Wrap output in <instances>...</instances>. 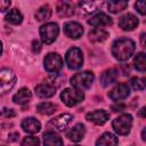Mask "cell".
<instances>
[{"mask_svg": "<svg viewBox=\"0 0 146 146\" xmlns=\"http://www.w3.org/2000/svg\"><path fill=\"white\" fill-rule=\"evenodd\" d=\"M112 23H113L112 18L107 14H105L103 11L97 13L90 19H88V24H90L91 26H95V27H98V26H107V25H111Z\"/></svg>", "mask_w": 146, "mask_h": 146, "instance_id": "cell-14", "label": "cell"}, {"mask_svg": "<svg viewBox=\"0 0 146 146\" xmlns=\"http://www.w3.org/2000/svg\"><path fill=\"white\" fill-rule=\"evenodd\" d=\"M43 145L44 146H63L62 138L54 131H47L43 133Z\"/></svg>", "mask_w": 146, "mask_h": 146, "instance_id": "cell-22", "label": "cell"}, {"mask_svg": "<svg viewBox=\"0 0 146 146\" xmlns=\"http://www.w3.org/2000/svg\"><path fill=\"white\" fill-rule=\"evenodd\" d=\"M128 7V1H108L107 2V8L111 13L116 14L119 11H122L123 9H125Z\"/></svg>", "mask_w": 146, "mask_h": 146, "instance_id": "cell-27", "label": "cell"}, {"mask_svg": "<svg viewBox=\"0 0 146 146\" xmlns=\"http://www.w3.org/2000/svg\"><path fill=\"white\" fill-rule=\"evenodd\" d=\"M32 50L34 52H39L41 50V46H40V42L38 40H33V42H32Z\"/></svg>", "mask_w": 146, "mask_h": 146, "instance_id": "cell-35", "label": "cell"}, {"mask_svg": "<svg viewBox=\"0 0 146 146\" xmlns=\"http://www.w3.org/2000/svg\"><path fill=\"white\" fill-rule=\"evenodd\" d=\"M43 66L49 73H58L63 67V59L56 52H49L43 59Z\"/></svg>", "mask_w": 146, "mask_h": 146, "instance_id": "cell-8", "label": "cell"}, {"mask_svg": "<svg viewBox=\"0 0 146 146\" xmlns=\"http://www.w3.org/2000/svg\"><path fill=\"white\" fill-rule=\"evenodd\" d=\"M60 99L66 106L73 107L84 99V94L82 90H79L76 88H66L62 91Z\"/></svg>", "mask_w": 146, "mask_h": 146, "instance_id": "cell-2", "label": "cell"}, {"mask_svg": "<svg viewBox=\"0 0 146 146\" xmlns=\"http://www.w3.org/2000/svg\"><path fill=\"white\" fill-rule=\"evenodd\" d=\"M112 127L117 135L125 136L130 132L132 127V116L130 114H122L115 117L112 122Z\"/></svg>", "mask_w": 146, "mask_h": 146, "instance_id": "cell-4", "label": "cell"}, {"mask_svg": "<svg viewBox=\"0 0 146 146\" xmlns=\"http://www.w3.org/2000/svg\"><path fill=\"white\" fill-rule=\"evenodd\" d=\"M39 33H40L41 41L46 44H50L57 39L59 29L56 23H46L40 27Z\"/></svg>", "mask_w": 146, "mask_h": 146, "instance_id": "cell-7", "label": "cell"}, {"mask_svg": "<svg viewBox=\"0 0 146 146\" xmlns=\"http://www.w3.org/2000/svg\"><path fill=\"white\" fill-rule=\"evenodd\" d=\"M11 2L8 0H0V11H6L10 7Z\"/></svg>", "mask_w": 146, "mask_h": 146, "instance_id": "cell-34", "label": "cell"}, {"mask_svg": "<svg viewBox=\"0 0 146 146\" xmlns=\"http://www.w3.org/2000/svg\"><path fill=\"white\" fill-rule=\"evenodd\" d=\"M135 49L136 44L131 39L119 38L112 44V55L117 60H127L133 55Z\"/></svg>", "mask_w": 146, "mask_h": 146, "instance_id": "cell-1", "label": "cell"}, {"mask_svg": "<svg viewBox=\"0 0 146 146\" xmlns=\"http://www.w3.org/2000/svg\"><path fill=\"white\" fill-rule=\"evenodd\" d=\"M16 83V74L10 68L0 70V96L10 91Z\"/></svg>", "mask_w": 146, "mask_h": 146, "instance_id": "cell-5", "label": "cell"}, {"mask_svg": "<svg viewBox=\"0 0 146 146\" xmlns=\"http://www.w3.org/2000/svg\"><path fill=\"white\" fill-rule=\"evenodd\" d=\"M89 40L91 42H103L108 38V32L104 29L97 27L89 32Z\"/></svg>", "mask_w": 146, "mask_h": 146, "instance_id": "cell-23", "label": "cell"}, {"mask_svg": "<svg viewBox=\"0 0 146 146\" xmlns=\"http://www.w3.org/2000/svg\"><path fill=\"white\" fill-rule=\"evenodd\" d=\"M35 95L40 98H50L56 94V88L50 83H40L34 88Z\"/></svg>", "mask_w": 146, "mask_h": 146, "instance_id": "cell-17", "label": "cell"}, {"mask_svg": "<svg viewBox=\"0 0 146 146\" xmlns=\"http://www.w3.org/2000/svg\"><path fill=\"white\" fill-rule=\"evenodd\" d=\"M32 98V94L30 91V89L27 88H21L14 96H13V102L15 104H19V105H24L26 103H29Z\"/></svg>", "mask_w": 146, "mask_h": 146, "instance_id": "cell-21", "label": "cell"}, {"mask_svg": "<svg viewBox=\"0 0 146 146\" xmlns=\"http://www.w3.org/2000/svg\"><path fill=\"white\" fill-rule=\"evenodd\" d=\"M57 110V105L50 102H42L36 105V111L42 115H50L55 113Z\"/></svg>", "mask_w": 146, "mask_h": 146, "instance_id": "cell-25", "label": "cell"}, {"mask_svg": "<svg viewBox=\"0 0 146 146\" xmlns=\"http://www.w3.org/2000/svg\"><path fill=\"white\" fill-rule=\"evenodd\" d=\"M72 146H80V145H72Z\"/></svg>", "mask_w": 146, "mask_h": 146, "instance_id": "cell-42", "label": "cell"}, {"mask_svg": "<svg viewBox=\"0 0 146 146\" xmlns=\"http://www.w3.org/2000/svg\"><path fill=\"white\" fill-rule=\"evenodd\" d=\"M138 18L133 15V14H125L123 16H121L119 18V26L123 30V31H132L137 27L138 25Z\"/></svg>", "mask_w": 146, "mask_h": 146, "instance_id": "cell-13", "label": "cell"}, {"mask_svg": "<svg viewBox=\"0 0 146 146\" xmlns=\"http://www.w3.org/2000/svg\"><path fill=\"white\" fill-rule=\"evenodd\" d=\"M130 146H132V145H130Z\"/></svg>", "mask_w": 146, "mask_h": 146, "instance_id": "cell-43", "label": "cell"}, {"mask_svg": "<svg viewBox=\"0 0 146 146\" xmlns=\"http://www.w3.org/2000/svg\"><path fill=\"white\" fill-rule=\"evenodd\" d=\"M79 6L87 14L88 13H92V11L96 10V3L95 2H91V1H82V2L79 3Z\"/></svg>", "mask_w": 146, "mask_h": 146, "instance_id": "cell-31", "label": "cell"}, {"mask_svg": "<svg viewBox=\"0 0 146 146\" xmlns=\"http://www.w3.org/2000/svg\"><path fill=\"white\" fill-rule=\"evenodd\" d=\"M16 115L15 111L13 108H8V107H3L2 110H0V116L3 117H14Z\"/></svg>", "mask_w": 146, "mask_h": 146, "instance_id": "cell-32", "label": "cell"}, {"mask_svg": "<svg viewBox=\"0 0 146 146\" xmlns=\"http://www.w3.org/2000/svg\"><path fill=\"white\" fill-rule=\"evenodd\" d=\"M51 16V8L49 5H43L41 6L36 13H35V19L39 21V22H43V21H47L49 19Z\"/></svg>", "mask_w": 146, "mask_h": 146, "instance_id": "cell-26", "label": "cell"}, {"mask_svg": "<svg viewBox=\"0 0 146 146\" xmlns=\"http://www.w3.org/2000/svg\"><path fill=\"white\" fill-rule=\"evenodd\" d=\"M64 33L71 39H79L83 34V27L78 22H66L64 24Z\"/></svg>", "mask_w": 146, "mask_h": 146, "instance_id": "cell-12", "label": "cell"}, {"mask_svg": "<svg viewBox=\"0 0 146 146\" xmlns=\"http://www.w3.org/2000/svg\"><path fill=\"white\" fill-rule=\"evenodd\" d=\"M133 66L139 72H145L146 70V58L144 52H138L133 59Z\"/></svg>", "mask_w": 146, "mask_h": 146, "instance_id": "cell-28", "label": "cell"}, {"mask_svg": "<svg viewBox=\"0 0 146 146\" xmlns=\"http://www.w3.org/2000/svg\"><path fill=\"white\" fill-rule=\"evenodd\" d=\"M94 79H95V75L92 72L84 71V72H79V73L74 74L70 81H71V84L73 88L83 90V89H88L91 87Z\"/></svg>", "mask_w": 146, "mask_h": 146, "instance_id": "cell-3", "label": "cell"}, {"mask_svg": "<svg viewBox=\"0 0 146 146\" xmlns=\"http://www.w3.org/2000/svg\"><path fill=\"white\" fill-rule=\"evenodd\" d=\"M144 112H145V107H141V108H140V112H139V115H140L141 117H145Z\"/></svg>", "mask_w": 146, "mask_h": 146, "instance_id": "cell-38", "label": "cell"}, {"mask_svg": "<svg viewBox=\"0 0 146 146\" xmlns=\"http://www.w3.org/2000/svg\"><path fill=\"white\" fill-rule=\"evenodd\" d=\"M21 125H22V128H23V130H24L25 132L32 133V135L39 132L40 129H41V123H40V121L36 120L35 117H32V116L23 119Z\"/></svg>", "mask_w": 146, "mask_h": 146, "instance_id": "cell-15", "label": "cell"}, {"mask_svg": "<svg viewBox=\"0 0 146 146\" xmlns=\"http://www.w3.org/2000/svg\"><path fill=\"white\" fill-rule=\"evenodd\" d=\"M144 38H145V33H143V34H141V44H143V46H145V41H144Z\"/></svg>", "mask_w": 146, "mask_h": 146, "instance_id": "cell-39", "label": "cell"}, {"mask_svg": "<svg viewBox=\"0 0 146 146\" xmlns=\"http://www.w3.org/2000/svg\"><path fill=\"white\" fill-rule=\"evenodd\" d=\"M130 84L135 90H144L145 89V79L144 78H132L130 80Z\"/></svg>", "mask_w": 146, "mask_h": 146, "instance_id": "cell-29", "label": "cell"}, {"mask_svg": "<svg viewBox=\"0 0 146 146\" xmlns=\"http://www.w3.org/2000/svg\"><path fill=\"white\" fill-rule=\"evenodd\" d=\"M130 94V88L128 86V83H124V82H121L119 84H116L110 92H108V97L112 99V100H115V102H119V100H122V99H125Z\"/></svg>", "mask_w": 146, "mask_h": 146, "instance_id": "cell-10", "label": "cell"}, {"mask_svg": "<svg viewBox=\"0 0 146 146\" xmlns=\"http://www.w3.org/2000/svg\"><path fill=\"white\" fill-rule=\"evenodd\" d=\"M141 139L145 140V129H143V131H141Z\"/></svg>", "mask_w": 146, "mask_h": 146, "instance_id": "cell-40", "label": "cell"}, {"mask_svg": "<svg viewBox=\"0 0 146 146\" xmlns=\"http://www.w3.org/2000/svg\"><path fill=\"white\" fill-rule=\"evenodd\" d=\"M5 19H6V22H8L13 25H18L23 21V15L17 8H13V9H9V11L6 14Z\"/></svg>", "mask_w": 146, "mask_h": 146, "instance_id": "cell-24", "label": "cell"}, {"mask_svg": "<svg viewBox=\"0 0 146 146\" xmlns=\"http://www.w3.org/2000/svg\"><path fill=\"white\" fill-rule=\"evenodd\" d=\"M17 138H18V132H13V133H9V136H8L9 141H15Z\"/></svg>", "mask_w": 146, "mask_h": 146, "instance_id": "cell-37", "label": "cell"}, {"mask_svg": "<svg viewBox=\"0 0 146 146\" xmlns=\"http://www.w3.org/2000/svg\"><path fill=\"white\" fill-rule=\"evenodd\" d=\"M117 144H119L117 137L111 132H104L96 140V146H116Z\"/></svg>", "mask_w": 146, "mask_h": 146, "instance_id": "cell-20", "label": "cell"}, {"mask_svg": "<svg viewBox=\"0 0 146 146\" xmlns=\"http://www.w3.org/2000/svg\"><path fill=\"white\" fill-rule=\"evenodd\" d=\"M66 65L70 70H79L83 65V54L80 48L72 47L67 50L65 56Z\"/></svg>", "mask_w": 146, "mask_h": 146, "instance_id": "cell-6", "label": "cell"}, {"mask_svg": "<svg viewBox=\"0 0 146 146\" xmlns=\"http://www.w3.org/2000/svg\"><path fill=\"white\" fill-rule=\"evenodd\" d=\"M86 135V127L82 124V123H78L75 124L73 128H71L67 132H66V137L72 140V141H75V143H79L83 139Z\"/></svg>", "mask_w": 146, "mask_h": 146, "instance_id": "cell-16", "label": "cell"}, {"mask_svg": "<svg viewBox=\"0 0 146 146\" xmlns=\"http://www.w3.org/2000/svg\"><path fill=\"white\" fill-rule=\"evenodd\" d=\"M73 116L72 114H68V113H63L58 116H56L55 119L50 120L47 124V127L50 129L49 131H52V130H57V131H62L64 129L67 128V125L71 123Z\"/></svg>", "mask_w": 146, "mask_h": 146, "instance_id": "cell-9", "label": "cell"}, {"mask_svg": "<svg viewBox=\"0 0 146 146\" xmlns=\"http://www.w3.org/2000/svg\"><path fill=\"white\" fill-rule=\"evenodd\" d=\"M86 119L89 122H92L97 125H103L104 123H106L110 119V113L105 110H95L92 112H89L86 115Z\"/></svg>", "mask_w": 146, "mask_h": 146, "instance_id": "cell-11", "label": "cell"}, {"mask_svg": "<svg viewBox=\"0 0 146 146\" xmlns=\"http://www.w3.org/2000/svg\"><path fill=\"white\" fill-rule=\"evenodd\" d=\"M57 14L62 18H68L74 15V6L68 1H59L57 3Z\"/></svg>", "mask_w": 146, "mask_h": 146, "instance_id": "cell-18", "label": "cell"}, {"mask_svg": "<svg viewBox=\"0 0 146 146\" xmlns=\"http://www.w3.org/2000/svg\"><path fill=\"white\" fill-rule=\"evenodd\" d=\"M145 6H146V3H145L144 0H141V1H137V2L135 3V8H136V10H138L141 15H145V13H146V8H145Z\"/></svg>", "mask_w": 146, "mask_h": 146, "instance_id": "cell-33", "label": "cell"}, {"mask_svg": "<svg viewBox=\"0 0 146 146\" xmlns=\"http://www.w3.org/2000/svg\"><path fill=\"white\" fill-rule=\"evenodd\" d=\"M117 70L116 68H108L106 71H104L100 75V83L103 87H107L112 83H114L117 79Z\"/></svg>", "mask_w": 146, "mask_h": 146, "instance_id": "cell-19", "label": "cell"}, {"mask_svg": "<svg viewBox=\"0 0 146 146\" xmlns=\"http://www.w3.org/2000/svg\"><path fill=\"white\" fill-rule=\"evenodd\" d=\"M21 146H40V140L38 137L27 136L22 140Z\"/></svg>", "mask_w": 146, "mask_h": 146, "instance_id": "cell-30", "label": "cell"}, {"mask_svg": "<svg viewBox=\"0 0 146 146\" xmlns=\"http://www.w3.org/2000/svg\"><path fill=\"white\" fill-rule=\"evenodd\" d=\"M124 107H125V106H124L123 104H119V105H113V106H112V110L115 111V112H119V111H123Z\"/></svg>", "mask_w": 146, "mask_h": 146, "instance_id": "cell-36", "label": "cell"}, {"mask_svg": "<svg viewBox=\"0 0 146 146\" xmlns=\"http://www.w3.org/2000/svg\"><path fill=\"white\" fill-rule=\"evenodd\" d=\"M1 52H2V43L0 41V55H1Z\"/></svg>", "mask_w": 146, "mask_h": 146, "instance_id": "cell-41", "label": "cell"}]
</instances>
